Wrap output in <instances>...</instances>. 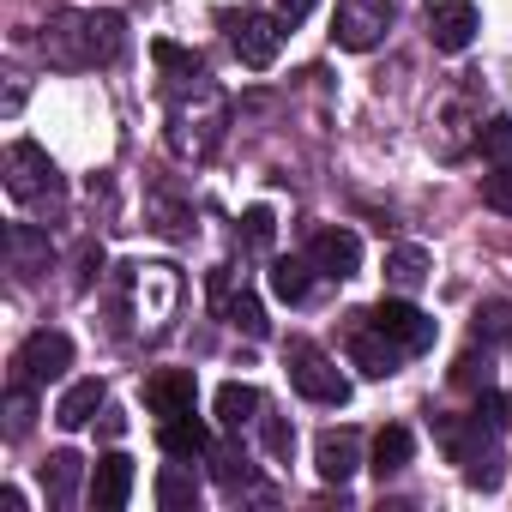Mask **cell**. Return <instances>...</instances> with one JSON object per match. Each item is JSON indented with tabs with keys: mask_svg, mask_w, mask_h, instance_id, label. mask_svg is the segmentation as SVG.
<instances>
[{
	"mask_svg": "<svg viewBox=\"0 0 512 512\" xmlns=\"http://www.w3.org/2000/svg\"><path fill=\"white\" fill-rule=\"evenodd\" d=\"M163 91H169V127H163L169 151H175L181 163H205V157L223 145V127H229V103H223V91L211 85V73L169 79Z\"/></svg>",
	"mask_w": 512,
	"mask_h": 512,
	"instance_id": "1",
	"label": "cell"
},
{
	"mask_svg": "<svg viewBox=\"0 0 512 512\" xmlns=\"http://www.w3.org/2000/svg\"><path fill=\"white\" fill-rule=\"evenodd\" d=\"M121 49H127V19L121 13H55L49 25H43V55H49V67H61V73H85V67H109V61H121Z\"/></svg>",
	"mask_w": 512,
	"mask_h": 512,
	"instance_id": "2",
	"label": "cell"
},
{
	"mask_svg": "<svg viewBox=\"0 0 512 512\" xmlns=\"http://www.w3.org/2000/svg\"><path fill=\"white\" fill-rule=\"evenodd\" d=\"M7 193H13L19 205H61L67 181H61V169L49 163L43 145L13 139V145H7Z\"/></svg>",
	"mask_w": 512,
	"mask_h": 512,
	"instance_id": "3",
	"label": "cell"
},
{
	"mask_svg": "<svg viewBox=\"0 0 512 512\" xmlns=\"http://www.w3.org/2000/svg\"><path fill=\"white\" fill-rule=\"evenodd\" d=\"M223 25H229V49H235L241 67H253V73H266V67L278 61L284 31H290L278 13H223Z\"/></svg>",
	"mask_w": 512,
	"mask_h": 512,
	"instance_id": "4",
	"label": "cell"
},
{
	"mask_svg": "<svg viewBox=\"0 0 512 512\" xmlns=\"http://www.w3.org/2000/svg\"><path fill=\"white\" fill-rule=\"evenodd\" d=\"M392 31V0H338V13H332V43L350 49V55H368L380 49Z\"/></svg>",
	"mask_w": 512,
	"mask_h": 512,
	"instance_id": "5",
	"label": "cell"
},
{
	"mask_svg": "<svg viewBox=\"0 0 512 512\" xmlns=\"http://www.w3.org/2000/svg\"><path fill=\"white\" fill-rule=\"evenodd\" d=\"M73 368V338L67 332H31L25 344H19V356H13V386H49V380H61Z\"/></svg>",
	"mask_w": 512,
	"mask_h": 512,
	"instance_id": "6",
	"label": "cell"
},
{
	"mask_svg": "<svg viewBox=\"0 0 512 512\" xmlns=\"http://www.w3.org/2000/svg\"><path fill=\"white\" fill-rule=\"evenodd\" d=\"M290 386H296L308 404H344V398H350L344 368H338L326 350H314V344H296V350H290Z\"/></svg>",
	"mask_w": 512,
	"mask_h": 512,
	"instance_id": "7",
	"label": "cell"
},
{
	"mask_svg": "<svg viewBox=\"0 0 512 512\" xmlns=\"http://www.w3.org/2000/svg\"><path fill=\"white\" fill-rule=\"evenodd\" d=\"M368 320H374V326H380L392 344H404L410 356H416V350H428V344H434V332H440V326H434V320H428L416 302H404V296H386V302H374V308H368Z\"/></svg>",
	"mask_w": 512,
	"mask_h": 512,
	"instance_id": "8",
	"label": "cell"
},
{
	"mask_svg": "<svg viewBox=\"0 0 512 512\" xmlns=\"http://www.w3.org/2000/svg\"><path fill=\"white\" fill-rule=\"evenodd\" d=\"M482 31V7L476 0H434V13H428V37L440 55H464Z\"/></svg>",
	"mask_w": 512,
	"mask_h": 512,
	"instance_id": "9",
	"label": "cell"
},
{
	"mask_svg": "<svg viewBox=\"0 0 512 512\" xmlns=\"http://www.w3.org/2000/svg\"><path fill=\"white\" fill-rule=\"evenodd\" d=\"M308 260H314V272H326V278H356L362 272V235L356 229H320L314 241H308Z\"/></svg>",
	"mask_w": 512,
	"mask_h": 512,
	"instance_id": "10",
	"label": "cell"
},
{
	"mask_svg": "<svg viewBox=\"0 0 512 512\" xmlns=\"http://www.w3.org/2000/svg\"><path fill=\"white\" fill-rule=\"evenodd\" d=\"M398 356H410V350H404V344H392V338L362 314V326L350 332V362H356L368 380H392V374H398Z\"/></svg>",
	"mask_w": 512,
	"mask_h": 512,
	"instance_id": "11",
	"label": "cell"
},
{
	"mask_svg": "<svg viewBox=\"0 0 512 512\" xmlns=\"http://www.w3.org/2000/svg\"><path fill=\"white\" fill-rule=\"evenodd\" d=\"M211 308H217V314H223V320H229L235 332H247V338H266V332H272V326H266V308L253 302L247 290H235L223 266L211 272Z\"/></svg>",
	"mask_w": 512,
	"mask_h": 512,
	"instance_id": "12",
	"label": "cell"
},
{
	"mask_svg": "<svg viewBox=\"0 0 512 512\" xmlns=\"http://www.w3.org/2000/svg\"><path fill=\"white\" fill-rule=\"evenodd\" d=\"M127 494H133V458L127 452H103L91 464V506L97 512H121Z\"/></svg>",
	"mask_w": 512,
	"mask_h": 512,
	"instance_id": "13",
	"label": "cell"
},
{
	"mask_svg": "<svg viewBox=\"0 0 512 512\" xmlns=\"http://www.w3.org/2000/svg\"><path fill=\"white\" fill-rule=\"evenodd\" d=\"M193 398H199V386H193L187 368H157V374L145 380V404H151V416H187Z\"/></svg>",
	"mask_w": 512,
	"mask_h": 512,
	"instance_id": "14",
	"label": "cell"
},
{
	"mask_svg": "<svg viewBox=\"0 0 512 512\" xmlns=\"http://www.w3.org/2000/svg\"><path fill=\"white\" fill-rule=\"evenodd\" d=\"M7 260H13V272H19V278H37V272H49L55 247H49V235H43V229L13 223V229H7Z\"/></svg>",
	"mask_w": 512,
	"mask_h": 512,
	"instance_id": "15",
	"label": "cell"
},
{
	"mask_svg": "<svg viewBox=\"0 0 512 512\" xmlns=\"http://www.w3.org/2000/svg\"><path fill=\"white\" fill-rule=\"evenodd\" d=\"M157 446H163L169 458H199V452H211V428H205L193 410H187V416H163Z\"/></svg>",
	"mask_w": 512,
	"mask_h": 512,
	"instance_id": "16",
	"label": "cell"
},
{
	"mask_svg": "<svg viewBox=\"0 0 512 512\" xmlns=\"http://www.w3.org/2000/svg\"><path fill=\"white\" fill-rule=\"evenodd\" d=\"M434 127H440V157H458V151L470 145L464 133L482 127V121H476V103H470V97H446V103L434 109Z\"/></svg>",
	"mask_w": 512,
	"mask_h": 512,
	"instance_id": "17",
	"label": "cell"
},
{
	"mask_svg": "<svg viewBox=\"0 0 512 512\" xmlns=\"http://www.w3.org/2000/svg\"><path fill=\"white\" fill-rule=\"evenodd\" d=\"M260 392H253V386H241V380H223L217 386V422L229 428V434H241V428H253V422H260Z\"/></svg>",
	"mask_w": 512,
	"mask_h": 512,
	"instance_id": "18",
	"label": "cell"
},
{
	"mask_svg": "<svg viewBox=\"0 0 512 512\" xmlns=\"http://www.w3.org/2000/svg\"><path fill=\"white\" fill-rule=\"evenodd\" d=\"M428 278H434V253H428V247H392V253H386V284H392V290L410 296V290H422Z\"/></svg>",
	"mask_w": 512,
	"mask_h": 512,
	"instance_id": "19",
	"label": "cell"
},
{
	"mask_svg": "<svg viewBox=\"0 0 512 512\" xmlns=\"http://www.w3.org/2000/svg\"><path fill=\"white\" fill-rule=\"evenodd\" d=\"M314 470H320L326 482H350V476H356V434H350V428L320 434V446H314Z\"/></svg>",
	"mask_w": 512,
	"mask_h": 512,
	"instance_id": "20",
	"label": "cell"
},
{
	"mask_svg": "<svg viewBox=\"0 0 512 512\" xmlns=\"http://www.w3.org/2000/svg\"><path fill=\"white\" fill-rule=\"evenodd\" d=\"M97 410H103V380H73V386L61 392V404H55V422L73 434V428H85Z\"/></svg>",
	"mask_w": 512,
	"mask_h": 512,
	"instance_id": "21",
	"label": "cell"
},
{
	"mask_svg": "<svg viewBox=\"0 0 512 512\" xmlns=\"http://www.w3.org/2000/svg\"><path fill=\"white\" fill-rule=\"evenodd\" d=\"M410 452H416V434H410L404 422H386V428L374 434V476H380V482L398 476V470L410 464Z\"/></svg>",
	"mask_w": 512,
	"mask_h": 512,
	"instance_id": "22",
	"label": "cell"
},
{
	"mask_svg": "<svg viewBox=\"0 0 512 512\" xmlns=\"http://www.w3.org/2000/svg\"><path fill=\"white\" fill-rule=\"evenodd\" d=\"M139 308L145 314H169V302H175V272L169 266H139Z\"/></svg>",
	"mask_w": 512,
	"mask_h": 512,
	"instance_id": "23",
	"label": "cell"
},
{
	"mask_svg": "<svg viewBox=\"0 0 512 512\" xmlns=\"http://www.w3.org/2000/svg\"><path fill=\"white\" fill-rule=\"evenodd\" d=\"M79 470H85V464H79L73 452H49V464H43V494H49L55 506H67L73 488H79Z\"/></svg>",
	"mask_w": 512,
	"mask_h": 512,
	"instance_id": "24",
	"label": "cell"
},
{
	"mask_svg": "<svg viewBox=\"0 0 512 512\" xmlns=\"http://www.w3.org/2000/svg\"><path fill=\"white\" fill-rule=\"evenodd\" d=\"M308 266H314V260H278V266H272V296L290 302V308L308 302Z\"/></svg>",
	"mask_w": 512,
	"mask_h": 512,
	"instance_id": "25",
	"label": "cell"
},
{
	"mask_svg": "<svg viewBox=\"0 0 512 512\" xmlns=\"http://www.w3.org/2000/svg\"><path fill=\"white\" fill-rule=\"evenodd\" d=\"M151 61L163 67V85H169V79H193V73H205V61H199L193 49H181V43H151Z\"/></svg>",
	"mask_w": 512,
	"mask_h": 512,
	"instance_id": "26",
	"label": "cell"
},
{
	"mask_svg": "<svg viewBox=\"0 0 512 512\" xmlns=\"http://www.w3.org/2000/svg\"><path fill=\"white\" fill-rule=\"evenodd\" d=\"M157 506H169V512L199 506V482H193V476H181V470H163V476H157Z\"/></svg>",
	"mask_w": 512,
	"mask_h": 512,
	"instance_id": "27",
	"label": "cell"
},
{
	"mask_svg": "<svg viewBox=\"0 0 512 512\" xmlns=\"http://www.w3.org/2000/svg\"><path fill=\"white\" fill-rule=\"evenodd\" d=\"M476 145H482V157H488L494 169H512V121H506V115H500V121H488Z\"/></svg>",
	"mask_w": 512,
	"mask_h": 512,
	"instance_id": "28",
	"label": "cell"
},
{
	"mask_svg": "<svg viewBox=\"0 0 512 512\" xmlns=\"http://www.w3.org/2000/svg\"><path fill=\"white\" fill-rule=\"evenodd\" d=\"M476 338L506 344V338H512V302H488V308L476 314Z\"/></svg>",
	"mask_w": 512,
	"mask_h": 512,
	"instance_id": "29",
	"label": "cell"
},
{
	"mask_svg": "<svg viewBox=\"0 0 512 512\" xmlns=\"http://www.w3.org/2000/svg\"><path fill=\"white\" fill-rule=\"evenodd\" d=\"M482 205H488V211H500V217H512V169L482 175Z\"/></svg>",
	"mask_w": 512,
	"mask_h": 512,
	"instance_id": "30",
	"label": "cell"
},
{
	"mask_svg": "<svg viewBox=\"0 0 512 512\" xmlns=\"http://www.w3.org/2000/svg\"><path fill=\"white\" fill-rule=\"evenodd\" d=\"M241 235H247V247H272V211L253 205V211L241 217Z\"/></svg>",
	"mask_w": 512,
	"mask_h": 512,
	"instance_id": "31",
	"label": "cell"
},
{
	"mask_svg": "<svg viewBox=\"0 0 512 512\" xmlns=\"http://www.w3.org/2000/svg\"><path fill=\"white\" fill-rule=\"evenodd\" d=\"M217 482H229V488H235V482H247V458H235V452L223 446V452H217Z\"/></svg>",
	"mask_w": 512,
	"mask_h": 512,
	"instance_id": "32",
	"label": "cell"
},
{
	"mask_svg": "<svg viewBox=\"0 0 512 512\" xmlns=\"http://www.w3.org/2000/svg\"><path fill=\"white\" fill-rule=\"evenodd\" d=\"M314 7H320V0H278V19H284V25L296 31V25H302V19H308Z\"/></svg>",
	"mask_w": 512,
	"mask_h": 512,
	"instance_id": "33",
	"label": "cell"
},
{
	"mask_svg": "<svg viewBox=\"0 0 512 512\" xmlns=\"http://www.w3.org/2000/svg\"><path fill=\"white\" fill-rule=\"evenodd\" d=\"M476 416H482V422H488V428H500V422H506V404H500V398H494V392H488V398H482V404H476Z\"/></svg>",
	"mask_w": 512,
	"mask_h": 512,
	"instance_id": "34",
	"label": "cell"
},
{
	"mask_svg": "<svg viewBox=\"0 0 512 512\" xmlns=\"http://www.w3.org/2000/svg\"><path fill=\"white\" fill-rule=\"evenodd\" d=\"M266 440H272V452H290V428H284V422H272Z\"/></svg>",
	"mask_w": 512,
	"mask_h": 512,
	"instance_id": "35",
	"label": "cell"
}]
</instances>
